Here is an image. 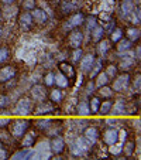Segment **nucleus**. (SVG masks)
Wrapping results in <instances>:
<instances>
[{"label":"nucleus","mask_w":141,"mask_h":160,"mask_svg":"<svg viewBox=\"0 0 141 160\" xmlns=\"http://www.w3.org/2000/svg\"><path fill=\"white\" fill-rule=\"evenodd\" d=\"M10 135L14 138V139H21L23 135L30 129L31 122L27 119H16V121L10 122Z\"/></svg>","instance_id":"f257e3e1"},{"label":"nucleus","mask_w":141,"mask_h":160,"mask_svg":"<svg viewBox=\"0 0 141 160\" xmlns=\"http://www.w3.org/2000/svg\"><path fill=\"white\" fill-rule=\"evenodd\" d=\"M33 106L34 105H33V99L31 98H27V97L20 98L17 101V103H16L14 112L20 116H27L33 112Z\"/></svg>","instance_id":"f03ea898"},{"label":"nucleus","mask_w":141,"mask_h":160,"mask_svg":"<svg viewBox=\"0 0 141 160\" xmlns=\"http://www.w3.org/2000/svg\"><path fill=\"white\" fill-rule=\"evenodd\" d=\"M114 82H113V91H117V92H123V91H126L127 88L130 87V82H131V77H130V74L127 72H123V74H117L116 78H113Z\"/></svg>","instance_id":"7ed1b4c3"},{"label":"nucleus","mask_w":141,"mask_h":160,"mask_svg":"<svg viewBox=\"0 0 141 160\" xmlns=\"http://www.w3.org/2000/svg\"><path fill=\"white\" fill-rule=\"evenodd\" d=\"M30 94H31V99L35 101V102H41V101H45L48 98V91H47L45 85H40V84L31 87Z\"/></svg>","instance_id":"20e7f679"},{"label":"nucleus","mask_w":141,"mask_h":160,"mask_svg":"<svg viewBox=\"0 0 141 160\" xmlns=\"http://www.w3.org/2000/svg\"><path fill=\"white\" fill-rule=\"evenodd\" d=\"M68 44L71 48H79L82 44H83V33H82L79 28H73L68 37Z\"/></svg>","instance_id":"39448f33"},{"label":"nucleus","mask_w":141,"mask_h":160,"mask_svg":"<svg viewBox=\"0 0 141 160\" xmlns=\"http://www.w3.org/2000/svg\"><path fill=\"white\" fill-rule=\"evenodd\" d=\"M55 111V103L51 102V101H41L38 102V105L34 108V113L35 115H45V113H51V112Z\"/></svg>","instance_id":"423d86ee"},{"label":"nucleus","mask_w":141,"mask_h":160,"mask_svg":"<svg viewBox=\"0 0 141 160\" xmlns=\"http://www.w3.org/2000/svg\"><path fill=\"white\" fill-rule=\"evenodd\" d=\"M33 17H31V13L23 12L20 16H18V26L23 31H30L33 28Z\"/></svg>","instance_id":"0eeeda50"},{"label":"nucleus","mask_w":141,"mask_h":160,"mask_svg":"<svg viewBox=\"0 0 141 160\" xmlns=\"http://www.w3.org/2000/svg\"><path fill=\"white\" fill-rule=\"evenodd\" d=\"M82 24H85V16L83 13L76 12L69 17L68 23H66V28H79Z\"/></svg>","instance_id":"6e6552de"},{"label":"nucleus","mask_w":141,"mask_h":160,"mask_svg":"<svg viewBox=\"0 0 141 160\" xmlns=\"http://www.w3.org/2000/svg\"><path fill=\"white\" fill-rule=\"evenodd\" d=\"M49 148H51V152L54 154L63 153V150H65V140L57 135L55 138L51 139V142H49Z\"/></svg>","instance_id":"1a4fd4ad"},{"label":"nucleus","mask_w":141,"mask_h":160,"mask_svg":"<svg viewBox=\"0 0 141 160\" xmlns=\"http://www.w3.org/2000/svg\"><path fill=\"white\" fill-rule=\"evenodd\" d=\"M83 138L89 143L95 145V143L99 140V138H100V132H99V129H97V128L89 126V128H86V129L83 130Z\"/></svg>","instance_id":"9d476101"},{"label":"nucleus","mask_w":141,"mask_h":160,"mask_svg":"<svg viewBox=\"0 0 141 160\" xmlns=\"http://www.w3.org/2000/svg\"><path fill=\"white\" fill-rule=\"evenodd\" d=\"M119 138H120V136H119V132H117L116 129H113V128L105 130V133H103V142L109 146L116 145V143L119 142Z\"/></svg>","instance_id":"9b49d317"},{"label":"nucleus","mask_w":141,"mask_h":160,"mask_svg":"<svg viewBox=\"0 0 141 160\" xmlns=\"http://www.w3.org/2000/svg\"><path fill=\"white\" fill-rule=\"evenodd\" d=\"M16 75V68L13 65H4L3 68H0V84L10 81L12 78H14Z\"/></svg>","instance_id":"f8f14e48"},{"label":"nucleus","mask_w":141,"mask_h":160,"mask_svg":"<svg viewBox=\"0 0 141 160\" xmlns=\"http://www.w3.org/2000/svg\"><path fill=\"white\" fill-rule=\"evenodd\" d=\"M95 55L93 54H85V55H82V58H81V61H79V64H81V70H82V72H89L90 71V68H92V65H93V62H95Z\"/></svg>","instance_id":"ddd939ff"},{"label":"nucleus","mask_w":141,"mask_h":160,"mask_svg":"<svg viewBox=\"0 0 141 160\" xmlns=\"http://www.w3.org/2000/svg\"><path fill=\"white\" fill-rule=\"evenodd\" d=\"M58 68H59V72H62L63 75H65L66 78L69 79V81L75 79V77H76V71H75V68H73V67L71 65V64H68V62H59Z\"/></svg>","instance_id":"4468645a"},{"label":"nucleus","mask_w":141,"mask_h":160,"mask_svg":"<svg viewBox=\"0 0 141 160\" xmlns=\"http://www.w3.org/2000/svg\"><path fill=\"white\" fill-rule=\"evenodd\" d=\"M75 148H76V150H75L76 154H83V153H87V152L92 149V143H89L83 136H82V138H78V139H76Z\"/></svg>","instance_id":"2eb2a0df"},{"label":"nucleus","mask_w":141,"mask_h":160,"mask_svg":"<svg viewBox=\"0 0 141 160\" xmlns=\"http://www.w3.org/2000/svg\"><path fill=\"white\" fill-rule=\"evenodd\" d=\"M37 142V133L35 132H26L24 135H23V138H21V146L23 148H31V146H34Z\"/></svg>","instance_id":"dca6fc26"},{"label":"nucleus","mask_w":141,"mask_h":160,"mask_svg":"<svg viewBox=\"0 0 141 160\" xmlns=\"http://www.w3.org/2000/svg\"><path fill=\"white\" fill-rule=\"evenodd\" d=\"M31 17H33V20L35 21V23H38V24H44V23H47V20H48V14H47L44 10L35 9V7L31 10Z\"/></svg>","instance_id":"f3484780"},{"label":"nucleus","mask_w":141,"mask_h":160,"mask_svg":"<svg viewBox=\"0 0 141 160\" xmlns=\"http://www.w3.org/2000/svg\"><path fill=\"white\" fill-rule=\"evenodd\" d=\"M110 40H100L99 42H97V54H99V57H105L106 54H107V51L110 50Z\"/></svg>","instance_id":"a211bd4d"},{"label":"nucleus","mask_w":141,"mask_h":160,"mask_svg":"<svg viewBox=\"0 0 141 160\" xmlns=\"http://www.w3.org/2000/svg\"><path fill=\"white\" fill-rule=\"evenodd\" d=\"M111 106H113V101H111V98H106L105 101H100V106H99L100 115L105 116V115H107V113H110Z\"/></svg>","instance_id":"6ab92c4d"},{"label":"nucleus","mask_w":141,"mask_h":160,"mask_svg":"<svg viewBox=\"0 0 141 160\" xmlns=\"http://www.w3.org/2000/svg\"><path fill=\"white\" fill-rule=\"evenodd\" d=\"M134 12V3L133 0H121V13L124 17H129Z\"/></svg>","instance_id":"aec40b11"},{"label":"nucleus","mask_w":141,"mask_h":160,"mask_svg":"<svg viewBox=\"0 0 141 160\" xmlns=\"http://www.w3.org/2000/svg\"><path fill=\"white\" fill-rule=\"evenodd\" d=\"M54 84H57V87L59 88H66L69 87V79L62 72H58V74H54Z\"/></svg>","instance_id":"412c9836"},{"label":"nucleus","mask_w":141,"mask_h":160,"mask_svg":"<svg viewBox=\"0 0 141 160\" xmlns=\"http://www.w3.org/2000/svg\"><path fill=\"white\" fill-rule=\"evenodd\" d=\"M103 37H105V27H102V26H95V27L92 28V40L95 42H99Z\"/></svg>","instance_id":"4be33fe9"},{"label":"nucleus","mask_w":141,"mask_h":160,"mask_svg":"<svg viewBox=\"0 0 141 160\" xmlns=\"http://www.w3.org/2000/svg\"><path fill=\"white\" fill-rule=\"evenodd\" d=\"M76 113H78L79 116H87V115H90L89 102H86V101H82V102H79L78 105H76Z\"/></svg>","instance_id":"5701e85b"},{"label":"nucleus","mask_w":141,"mask_h":160,"mask_svg":"<svg viewBox=\"0 0 141 160\" xmlns=\"http://www.w3.org/2000/svg\"><path fill=\"white\" fill-rule=\"evenodd\" d=\"M117 42H119V44H117V51H120V52L129 51L133 47V41H130L129 38H120Z\"/></svg>","instance_id":"b1692460"},{"label":"nucleus","mask_w":141,"mask_h":160,"mask_svg":"<svg viewBox=\"0 0 141 160\" xmlns=\"http://www.w3.org/2000/svg\"><path fill=\"white\" fill-rule=\"evenodd\" d=\"M102 65H103L102 58H99V60H95V62H93L92 68H90V71H89V77H90V78H95V77H96L97 74L102 71Z\"/></svg>","instance_id":"393cba45"},{"label":"nucleus","mask_w":141,"mask_h":160,"mask_svg":"<svg viewBox=\"0 0 141 160\" xmlns=\"http://www.w3.org/2000/svg\"><path fill=\"white\" fill-rule=\"evenodd\" d=\"M96 81H95V87H97V88H100V87H103V85H107L109 84V77L106 75V72H103V71H100L99 74H97L96 77Z\"/></svg>","instance_id":"a878e982"},{"label":"nucleus","mask_w":141,"mask_h":160,"mask_svg":"<svg viewBox=\"0 0 141 160\" xmlns=\"http://www.w3.org/2000/svg\"><path fill=\"white\" fill-rule=\"evenodd\" d=\"M111 111H113L114 115H123L124 112H126V102L124 101H117L116 103H113L111 106Z\"/></svg>","instance_id":"bb28decb"},{"label":"nucleus","mask_w":141,"mask_h":160,"mask_svg":"<svg viewBox=\"0 0 141 160\" xmlns=\"http://www.w3.org/2000/svg\"><path fill=\"white\" fill-rule=\"evenodd\" d=\"M48 97H49V101H51V102L58 103V102H61V101H62L63 95H62V91H61V89H52L51 92L48 94Z\"/></svg>","instance_id":"cd10ccee"},{"label":"nucleus","mask_w":141,"mask_h":160,"mask_svg":"<svg viewBox=\"0 0 141 160\" xmlns=\"http://www.w3.org/2000/svg\"><path fill=\"white\" fill-rule=\"evenodd\" d=\"M114 94V91L111 87H109V85H103V87L99 88V95L102 98H111Z\"/></svg>","instance_id":"c85d7f7f"},{"label":"nucleus","mask_w":141,"mask_h":160,"mask_svg":"<svg viewBox=\"0 0 141 160\" xmlns=\"http://www.w3.org/2000/svg\"><path fill=\"white\" fill-rule=\"evenodd\" d=\"M99 106H100V98L99 97H92L89 102V109L92 113H97L99 112Z\"/></svg>","instance_id":"c756f323"},{"label":"nucleus","mask_w":141,"mask_h":160,"mask_svg":"<svg viewBox=\"0 0 141 160\" xmlns=\"http://www.w3.org/2000/svg\"><path fill=\"white\" fill-rule=\"evenodd\" d=\"M127 38L130 41H138L140 40V28H135V27H131L127 30Z\"/></svg>","instance_id":"7c9ffc66"},{"label":"nucleus","mask_w":141,"mask_h":160,"mask_svg":"<svg viewBox=\"0 0 141 160\" xmlns=\"http://www.w3.org/2000/svg\"><path fill=\"white\" fill-rule=\"evenodd\" d=\"M31 156H33V150H30V149H23V150L13 154L12 159H28V157H31Z\"/></svg>","instance_id":"2f4dec72"},{"label":"nucleus","mask_w":141,"mask_h":160,"mask_svg":"<svg viewBox=\"0 0 141 160\" xmlns=\"http://www.w3.org/2000/svg\"><path fill=\"white\" fill-rule=\"evenodd\" d=\"M120 38H123V30L119 27L113 28V30L110 31V41L111 42H117Z\"/></svg>","instance_id":"473e14b6"},{"label":"nucleus","mask_w":141,"mask_h":160,"mask_svg":"<svg viewBox=\"0 0 141 160\" xmlns=\"http://www.w3.org/2000/svg\"><path fill=\"white\" fill-rule=\"evenodd\" d=\"M105 72H106V75L109 77V79H113V78H116V75L119 74V68H117V65H114V64H110V65H107Z\"/></svg>","instance_id":"72a5a7b5"},{"label":"nucleus","mask_w":141,"mask_h":160,"mask_svg":"<svg viewBox=\"0 0 141 160\" xmlns=\"http://www.w3.org/2000/svg\"><path fill=\"white\" fill-rule=\"evenodd\" d=\"M134 149H135V142L133 140H129V142L124 143V148H123V152L126 156H131L134 153Z\"/></svg>","instance_id":"f704fd0d"},{"label":"nucleus","mask_w":141,"mask_h":160,"mask_svg":"<svg viewBox=\"0 0 141 160\" xmlns=\"http://www.w3.org/2000/svg\"><path fill=\"white\" fill-rule=\"evenodd\" d=\"M10 58V50L7 47H0V62H6Z\"/></svg>","instance_id":"c9c22d12"},{"label":"nucleus","mask_w":141,"mask_h":160,"mask_svg":"<svg viewBox=\"0 0 141 160\" xmlns=\"http://www.w3.org/2000/svg\"><path fill=\"white\" fill-rule=\"evenodd\" d=\"M51 123H52L51 119H41V121H37V128L41 130H45L51 126Z\"/></svg>","instance_id":"e433bc0d"},{"label":"nucleus","mask_w":141,"mask_h":160,"mask_svg":"<svg viewBox=\"0 0 141 160\" xmlns=\"http://www.w3.org/2000/svg\"><path fill=\"white\" fill-rule=\"evenodd\" d=\"M75 9H76V4L75 3H73V4L69 3V0H68V2L65 0V2L62 3V12L63 13H72Z\"/></svg>","instance_id":"4c0bfd02"},{"label":"nucleus","mask_w":141,"mask_h":160,"mask_svg":"<svg viewBox=\"0 0 141 160\" xmlns=\"http://www.w3.org/2000/svg\"><path fill=\"white\" fill-rule=\"evenodd\" d=\"M140 79H141L140 74H137V77L133 79V88H134V91L137 92V94H140V89H141V81Z\"/></svg>","instance_id":"58836bf2"},{"label":"nucleus","mask_w":141,"mask_h":160,"mask_svg":"<svg viewBox=\"0 0 141 160\" xmlns=\"http://www.w3.org/2000/svg\"><path fill=\"white\" fill-rule=\"evenodd\" d=\"M82 55H83V51H82V48H81V47H79V48H73L72 60L75 61V62H79V61H81Z\"/></svg>","instance_id":"ea45409f"},{"label":"nucleus","mask_w":141,"mask_h":160,"mask_svg":"<svg viewBox=\"0 0 141 160\" xmlns=\"http://www.w3.org/2000/svg\"><path fill=\"white\" fill-rule=\"evenodd\" d=\"M44 85L45 87H52L54 85V72H48L44 78Z\"/></svg>","instance_id":"a19ab883"},{"label":"nucleus","mask_w":141,"mask_h":160,"mask_svg":"<svg viewBox=\"0 0 141 160\" xmlns=\"http://www.w3.org/2000/svg\"><path fill=\"white\" fill-rule=\"evenodd\" d=\"M35 7V0H23V9L33 10Z\"/></svg>","instance_id":"79ce46f5"},{"label":"nucleus","mask_w":141,"mask_h":160,"mask_svg":"<svg viewBox=\"0 0 141 160\" xmlns=\"http://www.w3.org/2000/svg\"><path fill=\"white\" fill-rule=\"evenodd\" d=\"M9 102H10V99H9V97H7V95L0 94V109L7 108V106H9Z\"/></svg>","instance_id":"37998d69"},{"label":"nucleus","mask_w":141,"mask_h":160,"mask_svg":"<svg viewBox=\"0 0 141 160\" xmlns=\"http://www.w3.org/2000/svg\"><path fill=\"white\" fill-rule=\"evenodd\" d=\"M133 62H134V60H133L131 57H124L123 60H121V67H123L124 70H129V67H131Z\"/></svg>","instance_id":"c03bdc74"},{"label":"nucleus","mask_w":141,"mask_h":160,"mask_svg":"<svg viewBox=\"0 0 141 160\" xmlns=\"http://www.w3.org/2000/svg\"><path fill=\"white\" fill-rule=\"evenodd\" d=\"M7 157H9V153H7L6 148H4L2 140H0V159H7Z\"/></svg>","instance_id":"a18cd8bd"},{"label":"nucleus","mask_w":141,"mask_h":160,"mask_svg":"<svg viewBox=\"0 0 141 160\" xmlns=\"http://www.w3.org/2000/svg\"><path fill=\"white\" fill-rule=\"evenodd\" d=\"M96 17H93V16H92V17H89V18H87V23H86V26H87V28H89V30H92V28L93 27H95V26H97L96 24Z\"/></svg>","instance_id":"49530a36"},{"label":"nucleus","mask_w":141,"mask_h":160,"mask_svg":"<svg viewBox=\"0 0 141 160\" xmlns=\"http://www.w3.org/2000/svg\"><path fill=\"white\" fill-rule=\"evenodd\" d=\"M12 122L10 118H0V129H3V128L9 126V123Z\"/></svg>","instance_id":"de8ad7c7"},{"label":"nucleus","mask_w":141,"mask_h":160,"mask_svg":"<svg viewBox=\"0 0 141 160\" xmlns=\"http://www.w3.org/2000/svg\"><path fill=\"white\" fill-rule=\"evenodd\" d=\"M93 87H95V82H89V84H87V92H90V94H92L93 92Z\"/></svg>","instance_id":"09e8293b"},{"label":"nucleus","mask_w":141,"mask_h":160,"mask_svg":"<svg viewBox=\"0 0 141 160\" xmlns=\"http://www.w3.org/2000/svg\"><path fill=\"white\" fill-rule=\"evenodd\" d=\"M2 2H3L4 4H12V3H14L16 0H2Z\"/></svg>","instance_id":"8fccbe9b"},{"label":"nucleus","mask_w":141,"mask_h":160,"mask_svg":"<svg viewBox=\"0 0 141 160\" xmlns=\"http://www.w3.org/2000/svg\"><path fill=\"white\" fill-rule=\"evenodd\" d=\"M140 54H141V48L137 47V60H140Z\"/></svg>","instance_id":"3c124183"},{"label":"nucleus","mask_w":141,"mask_h":160,"mask_svg":"<svg viewBox=\"0 0 141 160\" xmlns=\"http://www.w3.org/2000/svg\"><path fill=\"white\" fill-rule=\"evenodd\" d=\"M2 33H3V30H2V27H0V38H2Z\"/></svg>","instance_id":"603ef678"},{"label":"nucleus","mask_w":141,"mask_h":160,"mask_svg":"<svg viewBox=\"0 0 141 160\" xmlns=\"http://www.w3.org/2000/svg\"><path fill=\"white\" fill-rule=\"evenodd\" d=\"M0 21H2V12H0Z\"/></svg>","instance_id":"864d4df0"},{"label":"nucleus","mask_w":141,"mask_h":160,"mask_svg":"<svg viewBox=\"0 0 141 160\" xmlns=\"http://www.w3.org/2000/svg\"><path fill=\"white\" fill-rule=\"evenodd\" d=\"M21 2H23V0H21Z\"/></svg>","instance_id":"5fc2aeb1"}]
</instances>
